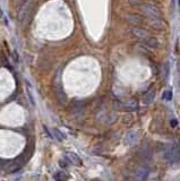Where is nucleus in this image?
<instances>
[{"mask_svg": "<svg viewBox=\"0 0 180 181\" xmlns=\"http://www.w3.org/2000/svg\"><path fill=\"white\" fill-rule=\"evenodd\" d=\"M67 160L69 161V162H72L73 164H75V165H80L82 164V161H80V159L78 157V155H76L75 153H67L66 155Z\"/></svg>", "mask_w": 180, "mask_h": 181, "instance_id": "11", "label": "nucleus"}, {"mask_svg": "<svg viewBox=\"0 0 180 181\" xmlns=\"http://www.w3.org/2000/svg\"><path fill=\"white\" fill-rule=\"evenodd\" d=\"M26 92H27V95H28V99H30V102H31V104L34 107V105H35V100H34V98H33V94H32L31 90H30V88H27V90H26Z\"/></svg>", "mask_w": 180, "mask_h": 181, "instance_id": "19", "label": "nucleus"}, {"mask_svg": "<svg viewBox=\"0 0 180 181\" xmlns=\"http://www.w3.org/2000/svg\"><path fill=\"white\" fill-rule=\"evenodd\" d=\"M5 15H4V11H2V9H1V7H0V18H4Z\"/></svg>", "mask_w": 180, "mask_h": 181, "instance_id": "23", "label": "nucleus"}, {"mask_svg": "<svg viewBox=\"0 0 180 181\" xmlns=\"http://www.w3.org/2000/svg\"><path fill=\"white\" fill-rule=\"evenodd\" d=\"M149 174V167H139L138 169H137V172H136V177H137V179H138L139 181H145V180H147Z\"/></svg>", "mask_w": 180, "mask_h": 181, "instance_id": "7", "label": "nucleus"}, {"mask_svg": "<svg viewBox=\"0 0 180 181\" xmlns=\"http://www.w3.org/2000/svg\"><path fill=\"white\" fill-rule=\"evenodd\" d=\"M162 99L163 100H166V101H171V99H172V92L169 90H164L162 94Z\"/></svg>", "mask_w": 180, "mask_h": 181, "instance_id": "17", "label": "nucleus"}, {"mask_svg": "<svg viewBox=\"0 0 180 181\" xmlns=\"http://www.w3.org/2000/svg\"><path fill=\"white\" fill-rule=\"evenodd\" d=\"M171 127H177L178 126V121H177V119H173V120H171Z\"/></svg>", "mask_w": 180, "mask_h": 181, "instance_id": "20", "label": "nucleus"}, {"mask_svg": "<svg viewBox=\"0 0 180 181\" xmlns=\"http://www.w3.org/2000/svg\"><path fill=\"white\" fill-rule=\"evenodd\" d=\"M59 163H60V165H61L63 167H66L67 165H68V164H67V162H63V161H60Z\"/></svg>", "mask_w": 180, "mask_h": 181, "instance_id": "22", "label": "nucleus"}, {"mask_svg": "<svg viewBox=\"0 0 180 181\" xmlns=\"http://www.w3.org/2000/svg\"><path fill=\"white\" fill-rule=\"evenodd\" d=\"M139 155H141V157H142L144 161H149L152 159L153 152L149 144H144V145L141 147V150H139Z\"/></svg>", "mask_w": 180, "mask_h": 181, "instance_id": "4", "label": "nucleus"}, {"mask_svg": "<svg viewBox=\"0 0 180 181\" xmlns=\"http://www.w3.org/2000/svg\"><path fill=\"white\" fill-rule=\"evenodd\" d=\"M151 23H152L153 27H155L156 30H164V27H166V24H164V22H163L161 18L151 19Z\"/></svg>", "mask_w": 180, "mask_h": 181, "instance_id": "12", "label": "nucleus"}, {"mask_svg": "<svg viewBox=\"0 0 180 181\" xmlns=\"http://www.w3.org/2000/svg\"><path fill=\"white\" fill-rule=\"evenodd\" d=\"M141 10L145 16L149 18V19H155V18L162 17V13L159 9V7H156L155 5L146 2V4H141Z\"/></svg>", "mask_w": 180, "mask_h": 181, "instance_id": "1", "label": "nucleus"}, {"mask_svg": "<svg viewBox=\"0 0 180 181\" xmlns=\"http://www.w3.org/2000/svg\"><path fill=\"white\" fill-rule=\"evenodd\" d=\"M154 98H155V92H154V90H151L149 93H146V95L144 96V103H145V104L152 103Z\"/></svg>", "mask_w": 180, "mask_h": 181, "instance_id": "15", "label": "nucleus"}, {"mask_svg": "<svg viewBox=\"0 0 180 181\" xmlns=\"http://www.w3.org/2000/svg\"><path fill=\"white\" fill-rule=\"evenodd\" d=\"M138 139V132L136 130H130L129 132H127V135L125 137V143L127 145H134Z\"/></svg>", "mask_w": 180, "mask_h": 181, "instance_id": "6", "label": "nucleus"}, {"mask_svg": "<svg viewBox=\"0 0 180 181\" xmlns=\"http://www.w3.org/2000/svg\"><path fill=\"white\" fill-rule=\"evenodd\" d=\"M5 163H7V162L5 160H0V169H1V167H5V165H6Z\"/></svg>", "mask_w": 180, "mask_h": 181, "instance_id": "21", "label": "nucleus"}, {"mask_svg": "<svg viewBox=\"0 0 180 181\" xmlns=\"http://www.w3.org/2000/svg\"><path fill=\"white\" fill-rule=\"evenodd\" d=\"M127 21H128V23H130L132 25H141L145 22L142 16H139V15H137V14H130L128 17H127Z\"/></svg>", "mask_w": 180, "mask_h": 181, "instance_id": "8", "label": "nucleus"}, {"mask_svg": "<svg viewBox=\"0 0 180 181\" xmlns=\"http://www.w3.org/2000/svg\"><path fill=\"white\" fill-rule=\"evenodd\" d=\"M52 131H53V135H55V137L59 140V142H63V139H66V135H63V132L60 131L59 129L53 128V130H52Z\"/></svg>", "mask_w": 180, "mask_h": 181, "instance_id": "16", "label": "nucleus"}, {"mask_svg": "<svg viewBox=\"0 0 180 181\" xmlns=\"http://www.w3.org/2000/svg\"><path fill=\"white\" fill-rule=\"evenodd\" d=\"M132 33L135 35L136 38H141V40H144V38H146L147 36H149V34H147V32H146L145 30L139 28V27H133Z\"/></svg>", "mask_w": 180, "mask_h": 181, "instance_id": "9", "label": "nucleus"}, {"mask_svg": "<svg viewBox=\"0 0 180 181\" xmlns=\"http://www.w3.org/2000/svg\"><path fill=\"white\" fill-rule=\"evenodd\" d=\"M143 41L145 42V44L149 48H153V49H155L159 46V41L156 40L155 38H153V36H147L146 38H144Z\"/></svg>", "mask_w": 180, "mask_h": 181, "instance_id": "10", "label": "nucleus"}, {"mask_svg": "<svg viewBox=\"0 0 180 181\" xmlns=\"http://www.w3.org/2000/svg\"><path fill=\"white\" fill-rule=\"evenodd\" d=\"M55 181H67L69 179V175L63 171H59L55 174Z\"/></svg>", "mask_w": 180, "mask_h": 181, "instance_id": "14", "label": "nucleus"}, {"mask_svg": "<svg viewBox=\"0 0 180 181\" xmlns=\"http://www.w3.org/2000/svg\"><path fill=\"white\" fill-rule=\"evenodd\" d=\"M163 73H164V79H168L170 75V65L169 62L164 63V67H163Z\"/></svg>", "mask_w": 180, "mask_h": 181, "instance_id": "18", "label": "nucleus"}, {"mask_svg": "<svg viewBox=\"0 0 180 181\" xmlns=\"http://www.w3.org/2000/svg\"><path fill=\"white\" fill-rule=\"evenodd\" d=\"M33 6H34V1L33 0H27L21 7V10H19V14H18V19L21 22H24V19L30 14V11L33 9Z\"/></svg>", "mask_w": 180, "mask_h": 181, "instance_id": "3", "label": "nucleus"}, {"mask_svg": "<svg viewBox=\"0 0 180 181\" xmlns=\"http://www.w3.org/2000/svg\"><path fill=\"white\" fill-rule=\"evenodd\" d=\"M164 157L166 161H169L170 163L176 164L179 161V147L178 146H171L166 151Z\"/></svg>", "mask_w": 180, "mask_h": 181, "instance_id": "2", "label": "nucleus"}, {"mask_svg": "<svg viewBox=\"0 0 180 181\" xmlns=\"http://www.w3.org/2000/svg\"><path fill=\"white\" fill-rule=\"evenodd\" d=\"M137 103L135 101H129L128 103H126V104H122L121 105V109L122 110H125V111H135L136 109H137Z\"/></svg>", "mask_w": 180, "mask_h": 181, "instance_id": "13", "label": "nucleus"}, {"mask_svg": "<svg viewBox=\"0 0 180 181\" xmlns=\"http://www.w3.org/2000/svg\"><path fill=\"white\" fill-rule=\"evenodd\" d=\"M24 157L21 156V157H17L15 161H13L10 164H9V167H8V172L9 173H14V172H17L22 167H23V164H24Z\"/></svg>", "mask_w": 180, "mask_h": 181, "instance_id": "5", "label": "nucleus"}]
</instances>
